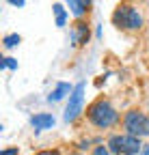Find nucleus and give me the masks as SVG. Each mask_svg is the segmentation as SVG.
Segmentation results:
<instances>
[{
    "label": "nucleus",
    "instance_id": "obj_1",
    "mask_svg": "<svg viewBox=\"0 0 149 155\" xmlns=\"http://www.w3.org/2000/svg\"><path fill=\"white\" fill-rule=\"evenodd\" d=\"M86 123L97 129V131H108L117 125H121L123 114L119 112V108L108 99V97H95L84 110Z\"/></svg>",
    "mask_w": 149,
    "mask_h": 155
},
{
    "label": "nucleus",
    "instance_id": "obj_2",
    "mask_svg": "<svg viewBox=\"0 0 149 155\" xmlns=\"http://www.w3.org/2000/svg\"><path fill=\"white\" fill-rule=\"evenodd\" d=\"M110 22L117 30H123V32H141L143 26H145V15L143 11L132 5V2H119L110 15Z\"/></svg>",
    "mask_w": 149,
    "mask_h": 155
},
{
    "label": "nucleus",
    "instance_id": "obj_3",
    "mask_svg": "<svg viewBox=\"0 0 149 155\" xmlns=\"http://www.w3.org/2000/svg\"><path fill=\"white\" fill-rule=\"evenodd\" d=\"M106 147L110 149L113 155H125V153L138 155L145 147V140L136 138V136H130V134H123V131H113L106 138Z\"/></svg>",
    "mask_w": 149,
    "mask_h": 155
},
{
    "label": "nucleus",
    "instance_id": "obj_4",
    "mask_svg": "<svg viewBox=\"0 0 149 155\" xmlns=\"http://www.w3.org/2000/svg\"><path fill=\"white\" fill-rule=\"evenodd\" d=\"M121 129L123 134L136 136V138H149V114L141 108H130L127 112H123L121 119Z\"/></svg>",
    "mask_w": 149,
    "mask_h": 155
},
{
    "label": "nucleus",
    "instance_id": "obj_5",
    "mask_svg": "<svg viewBox=\"0 0 149 155\" xmlns=\"http://www.w3.org/2000/svg\"><path fill=\"white\" fill-rule=\"evenodd\" d=\"M84 93H86V82H78L73 86V93L69 95V99L63 110V121L65 123H76L80 116H84Z\"/></svg>",
    "mask_w": 149,
    "mask_h": 155
},
{
    "label": "nucleus",
    "instance_id": "obj_6",
    "mask_svg": "<svg viewBox=\"0 0 149 155\" xmlns=\"http://www.w3.org/2000/svg\"><path fill=\"white\" fill-rule=\"evenodd\" d=\"M91 41V24L86 19H76L69 30V45L71 48H84Z\"/></svg>",
    "mask_w": 149,
    "mask_h": 155
},
{
    "label": "nucleus",
    "instance_id": "obj_7",
    "mask_svg": "<svg viewBox=\"0 0 149 155\" xmlns=\"http://www.w3.org/2000/svg\"><path fill=\"white\" fill-rule=\"evenodd\" d=\"M54 125H56V119H54V114H50V112H37V114L30 116V127H32L35 134L52 129Z\"/></svg>",
    "mask_w": 149,
    "mask_h": 155
},
{
    "label": "nucleus",
    "instance_id": "obj_8",
    "mask_svg": "<svg viewBox=\"0 0 149 155\" xmlns=\"http://www.w3.org/2000/svg\"><path fill=\"white\" fill-rule=\"evenodd\" d=\"M67 11L76 17V19H86L89 11L93 9V2L91 0H67Z\"/></svg>",
    "mask_w": 149,
    "mask_h": 155
},
{
    "label": "nucleus",
    "instance_id": "obj_9",
    "mask_svg": "<svg viewBox=\"0 0 149 155\" xmlns=\"http://www.w3.org/2000/svg\"><path fill=\"white\" fill-rule=\"evenodd\" d=\"M73 86L76 84H69V82H56V86H54L48 95V104H59L63 99H69V95L73 93Z\"/></svg>",
    "mask_w": 149,
    "mask_h": 155
},
{
    "label": "nucleus",
    "instance_id": "obj_10",
    "mask_svg": "<svg viewBox=\"0 0 149 155\" xmlns=\"http://www.w3.org/2000/svg\"><path fill=\"white\" fill-rule=\"evenodd\" d=\"M52 13H54V26L56 28H65L67 19H69V11L63 2H54L52 5Z\"/></svg>",
    "mask_w": 149,
    "mask_h": 155
},
{
    "label": "nucleus",
    "instance_id": "obj_11",
    "mask_svg": "<svg viewBox=\"0 0 149 155\" xmlns=\"http://www.w3.org/2000/svg\"><path fill=\"white\" fill-rule=\"evenodd\" d=\"M20 43H22V35H17V32H9V35L2 37V48L5 50H13Z\"/></svg>",
    "mask_w": 149,
    "mask_h": 155
},
{
    "label": "nucleus",
    "instance_id": "obj_12",
    "mask_svg": "<svg viewBox=\"0 0 149 155\" xmlns=\"http://www.w3.org/2000/svg\"><path fill=\"white\" fill-rule=\"evenodd\" d=\"M93 147H97L95 144V138H82V140H78L76 142V151H80V153H89V151H93Z\"/></svg>",
    "mask_w": 149,
    "mask_h": 155
},
{
    "label": "nucleus",
    "instance_id": "obj_13",
    "mask_svg": "<svg viewBox=\"0 0 149 155\" xmlns=\"http://www.w3.org/2000/svg\"><path fill=\"white\" fill-rule=\"evenodd\" d=\"M17 58H13V56H5V58H0V69H11V71H17Z\"/></svg>",
    "mask_w": 149,
    "mask_h": 155
},
{
    "label": "nucleus",
    "instance_id": "obj_14",
    "mask_svg": "<svg viewBox=\"0 0 149 155\" xmlns=\"http://www.w3.org/2000/svg\"><path fill=\"white\" fill-rule=\"evenodd\" d=\"M91 155H113V153H110V149H108V147H106V142H104V144H97V147H93Z\"/></svg>",
    "mask_w": 149,
    "mask_h": 155
},
{
    "label": "nucleus",
    "instance_id": "obj_15",
    "mask_svg": "<svg viewBox=\"0 0 149 155\" xmlns=\"http://www.w3.org/2000/svg\"><path fill=\"white\" fill-rule=\"evenodd\" d=\"M35 155H63L61 149H39Z\"/></svg>",
    "mask_w": 149,
    "mask_h": 155
},
{
    "label": "nucleus",
    "instance_id": "obj_16",
    "mask_svg": "<svg viewBox=\"0 0 149 155\" xmlns=\"http://www.w3.org/2000/svg\"><path fill=\"white\" fill-rule=\"evenodd\" d=\"M0 155H20V147H9V149H2Z\"/></svg>",
    "mask_w": 149,
    "mask_h": 155
},
{
    "label": "nucleus",
    "instance_id": "obj_17",
    "mask_svg": "<svg viewBox=\"0 0 149 155\" xmlns=\"http://www.w3.org/2000/svg\"><path fill=\"white\" fill-rule=\"evenodd\" d=\"M9 5H11V7H17V9H22V7H26V0H9Z\"/></svg>",
    "mask_w": 149,
    "mask_h": 155
},
{
    "label": "nucleus",
    "instance_id": "obj_18",
    "mask_svg": "<svg viewBox=\"0 0 149 155\" xmlns=\"http://www.w3.org/2000/svg\"><path fill=\"white\" fill-rule=\"evenodd\" d=\"M95 39H104V30H102V26H100V24L95 26Z\"/></svg>",
    "mask_w": 149,
    "mask_h": 155
},
{
    "label": "nucleus",
    "instance_id": "obj_19",
    "mask_svg": "<svg viewBox=\"0 0 149 155\" xmlns=\"http://www.w3.org/2000/svg\"><path fill=\"white\" fill-rule=\"evenodd\" d=\"M138 155H149V142H145V147H143V151Z\"/></svg>",
    "mask_w": 149,
    "mask_h": 155
},
{
    "label": "nucleus",
    "instance_id": "obj_20",
    "mask_svg": "<svg viewBox=\"0 0 149 155\" xmlns=\"http://www.w3.org/2000/svg\"><path fill=\"white\" fill-rule=\"evenodd\" d=\"M63 155H84V153H80V151H67V153H63Z\"/></svg>",
    "mask_w": 149,
    "mask_h": 155
},
{
    "label": "nucleus",
    "instance_id": "obj_21",
    "mask_svg": "<svg viewBox=\"0 0 149 155\" xmlns=\"http://www.w3.org/2000/svg\"><path fill=\"white\" fill-rule=\"evenodd\" d=\"M125 155H130V153H125Z\"/></svg>",
    "mask_w": 149,
    "mask_h": 155
}]
</instances>
